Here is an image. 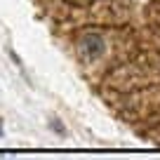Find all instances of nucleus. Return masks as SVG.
Wrapping results in <instances>:
<instances>
[{"label": "nucleus", "mask_w": 160, "mask_h": 160, "mask_svg": "<svg viewBox=\"0 0 160 160\" xmlns=\"http://www.w3.org/2000/svg\"><path fill=\"white\" fill-rule=\"evenodd\" d=\"M47 127H50L54 134H59V137H68V130H66V125H64V120L61 118H57V115H52L50 120H47Z\"/></svg>", "instance_id": "nucleus-2"}, {"label": "nucleus", "mask_w": 160, "mask_h": 160, "mask_svg": "<svg viewBox=\"0 0 160 160\" xmlns=\"http://www.w3.org/2000/svg\"><path fill=\"white\" fill-rule=\"evenodd\" d=\"M2 132H5V130H2V118H0V137H2Z\"/></svg>", "instance_id": "nucleus-3"}, {"label": "nucleus", "mask_w": 160, "mask_h": 160, "mask_svg": "<svg viewBox=\"0 0 160 160\" xmlns=\"http://www.w3.org/2000/svg\"><path fill=\"white\" fill-rule=\"evenodd\" d=\"M75 50H78V57L85 64H94L97 59H101L106 52V40L101 33H94V31H87L82 33L78 40H75Z\"/></svg>", "instance_id": "nucleus-1"}]
</instances>
